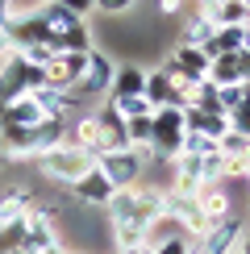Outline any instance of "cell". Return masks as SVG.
I'll list each match as a JSON object with an SVG mask.
<instances>
[{"label": "cell", "instance_id": "17", "mask_svg": "<svg viewBox=\"0 0 250 254\" xmlns=\"http://www.w3.org/2000/svg\"><path fill=\"white\" fill-rule=\"evenodd\" d=\"M38 17H42V25L50 29L55 38H62L67 29H75L83 17H75V13H67L62 4H55V0H46V4H38Z\"/></svg>", "mask_w": 250, "mask_h": 254}, {"label": "cell", "instance_id": "13", "mask_svg": "<svg viewBox=\"0 0 250 254\" xmlns=\"http://www.w3.org/2000/svg\"><path fill=\"white\" fill-rule=\"evenodd\" d=\"M34 204H38V200H34V192H29L25 184L4 188V192H0V229H4V225H17V221H25Z\"/></svg>", "mask_w": 250, "mask_h": 254}, {"label": "cell", "instance_id": "18", "mask_svg": "<svg viewBox=\"0 0 250 254\" xmlns=\"http://www.w3.org/2000/svg\"><path fill=\"white\" fill-rule=\"evenodd\" d=\"M42 121H46V117H42V109H38L29 96H21V100H13V104L4 109V121H0V125H21V129H34V125H42Z\"/></svg>", "mask_w": 250, "mask_h": 254}, {"label": "cell", "instance_id": "11", "mask_svg": "<svg viewBox=\"0 0 250 254\" xmlns=\"http://www.w3.org/2000/svg\"><path fill=\"white\" fill-rule=\"evenodd\" d=\"M129 96H146V67L142 63H117V71H113L109 100H129Z\"/></svg>", "mask_w": 250, "mask_h": 254}, {"label": "cell", "instance_id": "34", "mask_svg": "<svg viewBox=\"0 0 250 254\" xmlns=\"http://www.w3.org/2000/svg\"><path fill=\"white\" fill-rule=\"evenodd\" d=\"M38 254H71V250L62 246V242H55V246H46V250H38Z\"/></svg>", "mask_w": 250, "mask_h": 254}, {"label": "cell", "instance_id": "9", "mask_svg": "<svg viewBox=\"0 0 250 254\" xmlns=\"http://www.w3.org/2000/svg\"><path fill=\"white\" fill-rule=\"evenodd\" d=\"M146 100H150L154 109H188V100H184L180 83H175L171 75H167L163 67L146 71Z\"/></svg>", "mask_w": 250, "mask_h": 254}, {"label": "cell", "instance_id": "31", "mask_svg": "<svg viewBox=\"0 0 250 254\" xmlns=\"http://www.w3.org/2000/svg\"><path fill=\"white\" fill-rule=\"evenodd\" d=\"M217 4H221V0H192V8H196V13H208V17L217 13Z\"/></svg>", "mask_w": 250, "mask_h": 254}, {"label": "cell", "instance_id": "39", "mask_svg": "<svg viewBox=\"0 0 250 254\" xmlns=\"http://www.w3.org/2000/svg\"><path fill=\"white\" fill-rule=\"evenodd\" d=\"M17 254H21V250H17Z\"/></svg>", "mask_w": 250, "mask_h": 254}, {"label": "cell", "instance_id": "26", "mask_svg": "<svg viewBox=\"0 0 250 254\" xmlns=\"http://www.w3.org/2000/svg\"><path fill=\"white\" fill-rule=\"evenodd\" d=\"M138 0H92V13H104V17H125L133 13Z\"/></svg>", "mask_w": 250, "mask_h": 254}, {"label": "cell", "instance_id": "28", "mask_svg": "<svg viewBox=\"0 0 250 254\" xmlns=\"http://www.w3.org/2000/svg\"><path fill=\"white\" fill-rule=\"evenodd\" d=\"M55 4H62L67 13H75V17H83V21H88V13H92V0H55Z\"/></svg>", "mask_w": 250, "mask_h": 254}, {"label": "cell", "instance_id": "16", "mask_svg": "<svg viewBox=\"0 0 250 254\" xmlns=\"http://www.w3.org/2000/svg\"><path fill=\"white\" fill-rule=\"evenodd\" d=\"M104 213H109V225H117V221H138V188L113 192L109 204H104Z\"/></svg>", "mask_w": 250, "mask_h": 254}, {"label": "cell", "instance_id": "32", "mask_svg": "<svg viewBox=\"0 0 250 254\" xmlns=\"http://www.w3.org/2000/svg\"><path fill=\"white\" fill-rule=\"evenodd\" d=\"M8 55H17V50H13V42H8V29H0V63H4Z\"/></svg>", "mask_w": 250, "mask_h": 254}, {"label": "cell", "instance_id": "14", "mask_svg": "<svg viewBox=\"0 0 250 254\" xmlns=\"http://www.w3.org/2000/svg\"><path fill=\"white\" fill-rule=\"evenodd\" d=\"M184 129H188V133H204V137H213V142H221V137L229 133V117H225V113H200V109H192V104H188V109H184Z\"/></svg>", "mask_w": 250, "mask_h": 254}, {"label": "cell", "instance_id": "37", "mask_svg": "<svg viewBox=\"0 0 250 254\" xmlns=\"http://www.w3.org/2000/svg\"><path fill=\"white\" fill-rule=\"evenodd\" d=\"M4 109H8V104H4V100H0V121H4Z\"/></svg>", "mask_w": 250, "mask_h": 254}, {"label": "cell", "instance_id": "22", "mask_svg": "<svg viewBox=\"0 0 250 254\" xmlns=\"http://www.w3.org/2000/svg\"><path fill=\"white\" fill-rule=\"evenodd\" d=\"M121 113V121H138V117H154V104L146 96H129V100H109Z\"/></svg>", "mask_w": 250, "mask_h": 254}, {"label": "cell", "instance_id": "15", "mask_svg": "<svg viewBox=\"0 0 250 254\" xmlns=\"http://www.w3.org/2000/svg\"><path fill=\"white\" fill-rule=\"evenodd\" d=\"M217 34V21L208 17V13H188V21H184V29H180V46H200L204 50V42Z\"/></svg>", "mask_w": 250, "mask_h": 254}, {"label": "cell", "instance_id": "38", "mask_svg": "<svg viewBox=\"0 0 250 254\" xmlns=\"http://www.w3.org/2000/svg\"><path fill=\"white\" fill-rule=\"evenodd\" d=\"M246 225H250V208H246Z\"/></svg>", "mask_w": 250, "mask_h": 254}, {"label": "cell", "instance_id": "35", "mask_svg": "<svg viewBox=\"0 0 250 254\" xmlns=\"http://www.w3.org/2000/svg\"><path fill=\"white\" fill-rule=\"evenodd\" d=\"M113 254H154L150 246H129V250H113Z\"/></svg>", "mask_w": 250, "mask_h": 254}, {"label": "cell", "instance_id": "4", "mask_svg": "<svg viewBox=\"0 0 250 254\" xmlns=\"http://www.w3.org/2000/svg\"><path fill=\"white\" fill-rule=\"evenodd\" d=\"M96 171L113 184V192H121V188H138V184H142V171H146V154H142V150L100 154V158H96Z\"/></svg>", "mask_w": 250, "mask_h": 254}, {"label": "cell", "instance_id": "12", "mask_svg": "<svg viewBox=\"0 0 250 254\" xmlns=\"http://www.w3.org/2000/svg\"><path fill=\"white\" fill-rule=\"evenodd\" d=\"M109 196H113V184L96 171V167H92V171L83 175L75 188H71V200L83 204V208H104V204H109Z\"/></svg>", "mask_w": 250, "mask_h": 254}, {"label": "cell", "instance_id": "20", "mask_svg": "<svg viewBox=\"0 0 250 254\" xmlns=\"http://www.w3.org/2000/svg\"><path fill=\"white\" fill-rule=\"evenodd\" d=\"M59 46L67 50V55H92V50H96V38H92V25H88V21H79L75 29H67V34L59 38Z\"/></svg>", "mask_w": 250, "mask_h": 254}, {"label": "cell", "instance_id": "21", "mask_svg": "<svg viewBox=\"0 0 250 254\" xmlns=\"http://www.w3.org/2000/svg\"><path fill=\"white\" fill-rule=\"evenodd\" d=\"M234 50H242V29H217V34L204 42V55H208V59L234 55Z\"/></svg>", "mask_w": 250, "mask_h": 254}, {"label": "cell", "instance_id": "7", "mask_svg": "<svg viewBox=\"0 0 250 254\" xmlns=\"http://www.w3.org/2000/svg\"><path fill=\"white\" fill-rule=\"evenodd\" d=\"M42 71H46V83H50V88L75 92L79 79H83V71H88V55H67V50H62V55H55Z\"/></svg>", "mask_w": 250, "mask_h": 254}, {"label": "cell", "instance_id": "33", "mask_svg": "<svg viewBox=\"0 0 250 254\" xmlns=\"http://www.w3.org/2000/svg\"><path fill=\"white\" fill-rule=\"evenodd\" d=\"M238 254H250V225H246V234H242V242H238Z\"/></svg>", "mask_w": 250, "mask_h": 254}, {"label": "cell", "instance_id": "24", "mask_svg": "<svg viewBox=\"0 0 250 254\" xmlns=\"http://www.w3.org/2000/svg\"><path fill=\"white\" fill-rule=\"evenodd\" d=\"M217 150V142L213 137H204V133H184V146H180V154H192V158H208Z\"/></svg>", "mask_w": 250, "mask_h": 254}, {"label": "cell", "instance_id": "19", "mask_svg": "<svg viewBox=\"0 0 250 254\" xmlns=\"http://www.w3.org/2000/svg\"><path fill=\"white\" fill-rule=\"evenodd\" d=\"M208 83L213 88H229V83H242V67H238V50L234 55H217L208 67Z\"/></svg>", "mask_w": 250, "mask_h": 254}, {"label": "cell", "instance_id": "27", "mask_svg": "<svg viewBox=\"0 0 250 254\" xmlns=\"http://www.w3.org/2000/svg\"><path fill=\"white\" fill-rule=\"evenodd\" d=\"M229 129L242 133V137H250V104H246V100H242V109L229 113Z\"/></svg>", "mask_w": 250, "mask_h": 254}, {"label": "cell", "instance_id": "1", "mask_svg": "<svg viewBox=\"0 0 250 254\" xmlns=\"http://www.w3.org/2000/svg\"><path fill=\"white\" fill-rule=\"evenodd\" d=\"M38 167H42V175L46 179H55V184H67V188H75L83 175L96 167V158H92L88 150H79V146H55V150H46L38 158Z\"/></svg>", "mask_w": 250, "mask_h": 254}, {"label": "cell", "instance_id": "29", "mask_svg": "<svg viewBox=\"0 0 250 254\" xmlns=\"http://www.w3.org/2000/svg\"><path fill=\"white\" fill-rule=\"evenodd\" d=\"M184 250H188V238H171L163 246H154V254H184Z\"/></svg>", "mask_w": 250, "mask_h": 254}, {"label": "cell", "instance_id": "30", "mask_svg": "<svg viewBox=\"0 0 250 254\" xmlns=\"http://www.w3.org/2000/svg\"><path fill=\"white\" fill-rule=\"evenodd\" d=\"M184 4H188V0H159V13L175 17V13H184Z\"/></svg>", "mask_w": 250, "mask_h": 254}, {"label": "cell", "instance_id": "2", "mask_svg": "<svg viewBox=\"0 0 250 254\" xmlns=\"http://www.w3.org/2000/svg\"><path fill=\"white\" fill-rule=\"evenodd\" d=\"M38 88H46V71L34 67L29 59L8 55L4 63H0V100H4V104L29 96V92H38Z\"/></svg>", "mask_w": 250, "mask_h": 254}, {"label": "cell", "instance_id": "8", "mask_svg": "<svg viewBox=\"0 0 250 254\" xmlns=\"http://www.w3.org/2000/svg\"><path fill=\"white\" fill-rule=\"evenodd\" d=\"M113 71H117V63L104 55V50H92V55H88V71H83V79H79L75 92H83V96H109Z\"/></svg>", "mask_w": 250, "mask_h": 254}, {"label": "cell", "instance_id": "10", "mask_svg": "<svg viewBox=\"0 0 250 254\" xmlns=\"http://www.w3.org/2000/svg\"><path fill=\"white\" fill-rule=\"evenodd\" d=\"M196 204H200V217H204V229L217 225V221L234 217V196L225 192V184H204L196 192Z\"/></svg>", "mask_w": 250, "mask_h": 254}, {"label": "cell", "instance_id": "3", "mask_svg": "<svg viewBox=\"0 0 250 254\" xmlns=\"http://www.w3.org/2000/svg\"><path fill=\"white\" fill-rule=\"evenodd\" d=\"M154 133H150V154L146 158H159V163H175L184 146V109H154Z\"/></svg>", "mask_w": 250, "mask_h": 254}, {"label": "cell", "instance_id": "23", "mask_svg": "<svg viewBox=\"0 0 250 254\" xmlns=\"http://www.w3.org/2000/svg\"><path fill=\"white\" fill-rule=\"evenodd\" d=\"M217 150H221L229 163H246V150H250V137H242V133H234L229 129L221 142H217Z\"/></svg>", "mask_w": 250, "mask_h": 254}, {"label": "cell", "instance_id": "5", "mask_svg": "<svg viewBox=\"0 0 250 254\" xmlns=\"http://www.w3.org/2000/svg\"><path fill=\"white\" fill-rule=\"evenodd\" d=\"M159 67L167 71L171 79H188V83H204L208 79V67H213V59L204 55L200 46H175L171 55H167Z\"/></svg>", "mask_w": 250, "mask_h": 254}, {"label": "cell", "instance_id": "6", "mask_svg": "<svg viewBox=\"0 0 250 254\" xmlns=\"http://www.w3.org/2000/svg\"><path fill=\"white\" fill-rule=\"evenodd\" d=\"M242 234H246V217H225V221H217V225H208L200 238V250L204 254H238V242H242Z\"/></svg>", "mask_w": 250, "mask_h": 254}, {"label": "cell", "instance_id": "25", "mask_svg": "<svg viewBox=\"0 0 250 254\" xmlns=\"http://www.w3.org/2000/svg\"><path fill=\"white\" fill-rule=\"evenodd\" d=\"M246 100V83H229V88H217V104H221V113L229 117L234 109H242Z\"/></svg>", "mask_w": 250, "mask_h": 254}, {"label": "cell", "instance_id": "36", "mask_svg": "<svg viewBox=\"0 0 250 254\" xmlns=\"http://www.w3.org/2000/svg\"><path fill=\"white\" fill-rule=\"evenodd\" d=\"M184 254H204V250H200V242H196V238H188V250Z\"/></svg>", "mask_w": 250, "mask_h": 254}]
</instances>
